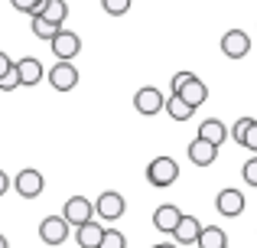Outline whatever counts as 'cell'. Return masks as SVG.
<instances>
[{
    "instance_id": "cell-19",
    "label": "cell",
    "mask_w": 257,
    "mask_h": 248,
    "mask_svg": "<svg viewBox=\"0 0 257 248\" xmlns=\"http://www.w3.org/2000/svg\"><path fill=\"white\" fill-rule=\"evenodd\" d=\"M179 216H182V212L176 209V206L166 203V206H160V209L153 212V225H157L160 232H166V235H173V229H176V222H179Z\"/></svg>"
},
{
    "instance_id": "cell-17",
    "label": "cell",
    "mask_w": 257,
    "mask_h": 248,
    "mask_svg": "<svg viewBox=\"0 0 257 248\" xmlns=\"http://www.w3.org/2000/svg\"><path fill=\"white\" fill-rule=\"evenodd\" d=\"M101 225H98V219H88L85 225H78L75 229V242L82 245V248H98V242H101Z\"/></svg>"
},
{
    "instance_id": "cell-20",
    "label": "cell",
    "mask_w": 257,
    "mask_h": 248,
    "mask_svg": "<svg viewBox=\"0 0 257 248\" xmlns=\"http://www.w3.org/2000/svg\"><path fill=\"white\" fill-rule=\"evenodd\" d=\"M163 108H166V115H170L173 121H189V118H192V111H195V108H189V105L182 102L179 95H170Z\"/></svg>"
},
{
    "instance_id": "cell-25",
    "label": "cell",
    "mask_w": 257,
    "mask_h": 248,
    "mask_svg": "<svg viewBox=\"0 0 257 248\" xmlns=\"http://www.w3.org/2000/svg\"><path fill=\"white\" fill-rule=\"evenodd\" d=\"M13 89H20V75H17V65H13V69L7 72L4 78H0V92H13Z\"/></svg>"
},
{
    "instance_id": "cell-32",
    "label": "cell",
    "mask_w": 257,
    "mask_h": 248,
    "mask_svg": "<svg viewBox=\"0 0 257 248\" xmlns=\"http://www.w3.org/2000/svg\"><path fill=\"white\" fill-rule=\"evenodd\" d=\"M153 248H179L176 242H160V245H153Z\"/></svg>"
},
{
    "instance_id": "cell-2",
    "label": "cell",
    "mask_w": 257,
    "mask_h": 248,
    "mask_svg": "<svg viewBox=\"0 0 257 248\" xmlns=\"http://www.w3.org/2000/svg\"><path fill=\"white\" fill-rule=\"evenodd\" d=\"M49 46H52V56H56L59 62H72V59L82 52V36L72 33V30H59L56 36L49 39Z\"/></svg>"
},
{
    "instance_id": "cell-7",
    "label": "cell",
    "mask_w": 257,
    "mask_h": 248,
    "mask_svg": "<svg viewBox=\"0 0 257 248\" xmlns=\"http://www.w3.org/2000/svg\"><path fill=\"white\" fill-rule=\"evenodd\" d=\"M62 219L78 229V225H85L88 219H94V203L85 199V196H72L69 203H65V209H62Z\"/></svg>"
},
{
    "instance_id": "cell-15",
    "label": "cell",
    "mask_w": 257,
    "mask_h": 248,
    "mask_svg": "<svg viewBox=\"0 0 257 248\" xmlns=\"http://www.w3.org/2000/svg\"><path fill=\"white\" fill-rule=\"evenodd\" d=\"M33 17H43V20H49V23L62 26L65 17H69V4H65V0H43V4H39V10L33 13Z\"/></svg>"
},
{
    "instance_id": "cell-4",
    "label": "cell",
    "mask_w": 257,
    "mask_h": 248,
    "mask_svg": "<svg viewBox=\"0 0 257 248\" xmlns=\"http://www.w3.org/2000/svg\"><path fill=\"white\" fill-rule=\"evenodd\" d=\"M124 209H127L124 193H117V190H104L98 196V203H94V212H98V219H104V222L120 219V216H124Z\"/></svg>"
},
{
    "instance_id": "cell-21",
    "label": "cell",
    "mask_w": 257,
    "mask_h": 248,
    "mask_svg": "<svg viewBox=\"0 0 257 248\" xmlns=\"http://www.w3.org/2000/svg\"><path fill=\"white\" fill-rule=\"evenodd\" d=\"M59 30H62V26L49 23V20H43V17H33V36H36V39H43V43H46V39H52Z\"/></svg>"
},
{
    "instance_id": "cell-3",
    "label": "cell",
    "mask_w": 257,
    "mask_h": 248,
    "mask_svg": "<svg viewBox=\"0 0 257 248\" xmlns=\"http://www.w3.org/2000/svg\"><path fill=\"white\" fill-rule=\"evenodd\" d=\"M43 186H46V177L36 170V167H26V170H20L17 177H13V190H17L23 199H36L39 193H43Z\"/></svg>"
},
{
    "instance_id": "cell-6",
    "label": "cell",
    "mask_w": 257,
    "mask_h": 248,
    "mask_svg": "<svg viewBox=\"0 0 257 248\" xmlns=\"http://www.w3.org/2000/svg\"><path fill=\"white\" fill-rule=\"evenodd\" d=\"M69 229L72 225L65 222L62 216H46L43 222H39V238H43V245H62L65 238H69Z\"/></svg>"
},
{
    "instance_id": "cell-24",
    "label": "cell",
    "mask_w": 257,
    "mask_h": 248,
    "mask_svg": "<svg viewBox=\"0 0 257 248\" xmlns=\"http://www.w3.org/2000/svg\"><path fill=\"white\" fill-rule=\"evenodd\" d=\"M39 4H43V0H10V7H13V10H20V13H30V17L39 10Z\"/></svg>"
},
{
    "instance_id": "cell-34",
    "label": "cell",
    "mask_w": 257,
    "mask_h": 248,
    "mask_svg": "<svg viewBox=\"0 0 257 248\" xmlns=\"http://www.w3.org/2000/svg\"><path fill=\"white\" fill-rule=\"evenodd\" d=\"M225 248H228V245H225Z\"/></svg>"
},
{
    "instance_id": "cell-9",
    "label": "cell",
    "mask_w": 257,
    "mask_h": 248,
    "mask_svg": "<svg viewBox=\"0 0 257 248\" xmlns=\"http://www.w3.org/2000/svg\"><path fill=\"white\" fill-rule=\"evenodd\" d=\"M49 85L56 92H72L78 85V69L72 62H56L49 69Z\"/></svg>"
},
{
    "instance_id": "cell-10",
    "label": "cell",
    "mask_w": 257,
    "mask_h": 248,
    "mask_svg": "<svg viewBox=\"0 0 257 248\" xmlns=\"http://www.w3.org/2000/svg\"><path fill=\"white\" fill-rule=\"evenodd\" d=\"M244 206H247V203H244V193L231 190V186H228V190H221V193H218V199H215V209H218L225 219L241 216V212H244Z\"/></svg>"
},
{
    "instance_id": "cell-12",
    "label": "cell",
    "mask_w": 257,
    "mask_h": 248,
    "mask_svg": "<svg viewBox=\"0 0 257 248\" xmlns=\"http://www.w3.org/2000/svg\"><path fill=\"white\" fill-rule=\"evenodd\" d=\"M173 95H179L182 102L189 105V108H199V105H202V102L208 98V85L202 82V78H195V75H192V78H189V82L182 85L179 92H173Z\"/></svg>"
},
{
    "instance_id": "cell-29",
    "label": "cell",
    "mask_w": 257,
    "mask_h": 248,
    "mask_svg": "<svg viewBox=\"0 0 257 248\" xmlns=\"http://www.w3.org/2000/svg\"><path fill=\"white\" fill-rule=\"evenodd\" d=\"M189 78H192V72H176V75H173V82H170V89H173V92H179L182 85L189 82Z\"/></svg>"
},
{
    "instance_id": "cell-23",
    "label": "cell",
    "mask_w": 257,
    "mask_h": 248,
    "mask_svg": "<svg viewBox=\"0 0 257 248\" xmlns=\"http://www.w3.org/2000/svg\"><path fill=\"white\" fill-rule=\"evenodd\" d=\"M101 7H104V13H111V17H124V13L131 10V0H101Z\"/></svg>"
},
{
    "instance_id": "cell-26",
    "label": "cell",
    "mask_w": 257,
    "mask_h": 248,
    "mask_svg": "<svg viewBox=\"0 0 257 248\" xmlns=\"http://www.w3.org/2000/svg\"><path fill=\"white\" fill-rule=\"evenodd\" d=\"M251 121H254V118H238L234 127H231V140H238V144H241V140H244V131L251 127Z\"/></svg>"
},
{
    "instance_id": "cell-5",
    "label": "cell",
    "mask_w": 257,
    "mask_h": 248,
    "mask_svg": "<svg viewBox=\"0 0 257 248\" xmlns=\"http://www.w3.org/2000/svg\"><path fill=\"white\" fill-rule=\"evenodd\" d=\"M166 105V98L160 95V89H153V85H147V89H137V95H134V108H137V115L144 118H153L160 115Z\"/></svg>"
},
{
    "instance_id": "cell-8",
    "label": "cell",
    "mask_w": 257,
    "mask_h": 248,
    "mask_svg": "<svg viewBox=\"0 0 257 248\" xmlns=\"http://www.w3.org/2000/svg\"><path fill=\"white\" fill-rule=\"evenodd\" d=\"M221 52H225L228 59H244L247 52H251V36H247L244 30H228L225 36H221Z\"/></svg>"
},
{
    "instance_id": "cell-1",
    "label": "cell",
    "mask_w": 257,
    "mask_h": 248,
    "mask_svg": "<svg viewBox=\"0 0 257 248\" xmlns=\"http://www.w3.org/2000/svg\"><path fill=\"white\" fill-rule=\"evenodd\" d=\"M147 180H150V186H157V190H166V186H173L176 180H179V163H176L173 157H153L150 163H147Z\"/></svg>"
},
{
    "instance_id": "cell-31",
    "label": "cell",
    "mask_w": 257,
    "mask_h": 248,
    "mask_svg": "<svg viewBox=\"0 0 257 248\" xmlns=\"http://www.w3.org/2000/svg\"><path fill=\"white\" fill-rule=\"evenodd\" d=\"M7 190H10V177H7V173L4 170H0V196H4V193Z\"/></svg>"
},
{
    "instance_id": "cell-28",
    "label": "cell",
    "mask_w": 257,
    "mask_h": 248,
    "mask_svg": "<svg viewBox=\"0 0 257 248\" xmlns=\"http://www.w3.org/2000/svg\"><path fill=\"white\" fill-rule=\"evenodd\" d=\"M241 173H244V183H247V186H257V157H251V160H247V163H244V170H241Z\"/></svg>"
},
{
    "instance_id": "cell-11",
    "label": "cell",
    "mask_w": 257,
    "mask_h": 248,
    "mask_svg": "<svg viewBox=\"0 0 257 248\" xmlns=\"http://www.w3.org/2000/svg\"><path fill=\"white\" fill-rule=\"evenodd\" d=\"M13 65H17V75H20V85H23V89L39 85V82H43V75H46L43 62H39L36 56H26V59H20V62H13Z\"/></svg>"
},
{
    "instance_id": "cell-30",
    "label": "cell",
    "mask_w": 257,
    "mask_h": 248,
    "mask_svg": "<svg viewBox=\"0 0 257 248\" xmlns=\"http://www.w3.org/2000/svg\"><path fill=\"white\" fill-rule=\"evenodd\" d=\"M10 69H13V59L7 56L4 49H0V78H4V75H7V72H10Z\"/></svg>"
},
{
    "instance_id": "cell-33",
    "label": "cell",
    "mask_w": 257,
    "mask_h": 248,
    "mask_svg": "<svg viewBox=\"0 0 257 248\" xmlns=\"http://www.w3.org/2000/svg\"><path fill=\"white\" fill-rule=\"evenodd\" d=\"M0 248H10V242H7V235H0Z\"/></svg>"
},
{
    "instance_id": "cell-14",
    "label": "cell",
    "mask_w": 257,
    "mask_h": 248,
    "mask_svg": "<svg viewBox=\"0 0 257 248\" xmlns=\"http://www.w3.org/2000/svg\"><path fill=\"white\" fill-rule=\"evenodd\" d=\"M199 229H202V222H199L195 216H179V222H176V229H173L176 245H195Z\"/></svg>"
},
{
    "instance_id": "cell-27",
    "label": "cell",
    "mask_w": 257,
    "mask_h": 248,
    "mask_svg": "<svg viewBox=\"0 0 257 248\" xmlns=\"http://www.w3.org/2000/svg\"><path fill=\"white\" fill-rule=\"evenodd\" d=\"M241 147H247V150L257 153V121H251V127L244 131V140H241Z\"/></svg>"
},
{
    "instance_id": "cell-16",
    "label": "cell",
    "mask_w": 257,
    "mask_h": 248,
    "mask_svg": "<svg viewBox=\"0 0 257 248\" xmlns=\"http://www.w3.org/2000/svg\"><path fill=\"white\" fill-rule=\"evenodd\" d=\"M195 137H202V140H208V144H215V147H221L228 140V127L218 121V118H208V121H202L199 124V134Z\"/></svg>"
},
{
    "instance_id": "cell-18",
    "label": "cell",
    "mask_w": 257,
    "mask_h": 248,
    "mask_svg": "<svg viewBox=\"0 0 257 248\" xmlns=\"http://www.w3.org/2000/svg\"><path fill=\"white\" fill-rule=\"evenodd\" d=\"M195 245H199V248H225L228 245V235H225L221 225H205V229H199Z\"/></svg>"
},
{
    "instance_id": "cell-13",
    "label": "cell",
    "mask_w": 257,
    "mask_h": 248,
    "mask_svg": "<svg viewBox=\"0 0 257 248\" xmlns=\"http://www.w3.org/2000/svg\"><path fill=\"white\" fill-rule=\"evenodd\" d=\"M189 160H192L195 167H212L215 160H218V147L202 140V137H195L192 144H189Z\"/></svg>"
},
{
    "instance_id": "cell-22",
    "label": "cell",
    "mask_w": 257,
    "mask_h": 248,
    "mask_svg": "<svg viewBox=\"0 0 257 248\" xmlns=\"http://www.w3.org/2000/svg\"><path fill=\"white\" fill-rule=\"evenodd\" d=\"M98 248H127L124 232H120V229H104V232H101V242H98Z\"/></svg>"
}]
</instances>
